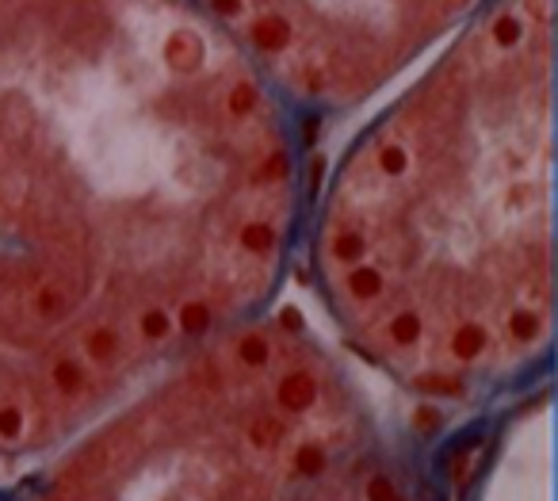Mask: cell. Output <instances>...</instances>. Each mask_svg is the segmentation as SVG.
<instances>
[{
	"label": "cell",
	"mask_w": 558,
	"mask_h": 501,
	"mask_svg": "<svg viewBox=\"0 0 558 501\" xmlns=\"http://www.w3.org/2000/svg\"><path fill=\"white\" fill-rule=\"evenodd\" d=\"M325 333L421 409L554 352V0H490L318 158L299 265Z\"/></svg>",
	"instance_id": "cell-2"
},
{
	"label": "cell",
	"mask_w": 558,
	"mask_h": 501,
	"mask_svg": "<svg viewBox=\"0 0 558 501\" xmlns=\"http://www.w3.org/2000/svg\"><path fill=\"white\" fill-rule=\"evenodd\" d=\"M313 138L356 119L490 0H191Z\"/></svg>",
	"instance_id": "cell-4"
},
{
	"label": "cell",
	"mask_w": 558,
	"mask_h": 501,
	"mask_svg": "<svg viewBox=\"0 0 558 501\" xmlns=\"http://www.w3.org/2000/svg\"><path fill=\"white\" fill-rule=\"evenodd\" d=\"M313 172L191 0H0V467L284 299Z\"/></svg>",
	"instance_id": "cell-1"
},
{
	"label": "cell",
	"mask_w": 558,
	"mask_h": 501,
	"mask_svg": "<svg viewBox=\"0 0 558 501\" xmlns=\"http://www.w3.org/2000/svg\"><path fill=\"white\" fill-rule=\"evenodd\" d=\"M0 501H8V494H5V487H0Z\"/></svg>",
	"instance_id": "cell-5"
},
{
	"label": "cell",
	"mask_w": 558,
	"mask_h": 501,
	"mask_svg": "<svg viewBox=\"0 0 558 501\" xmlns=\"http://www.w3.org/2000/svg\"><path fill=\"white\" fill-rule=\"evenodd\" d=\"M8 501H436L341 344L279 299L165 360Z\"/></svg>",
	"instance_id": "cell-3"
}]
</instances>
